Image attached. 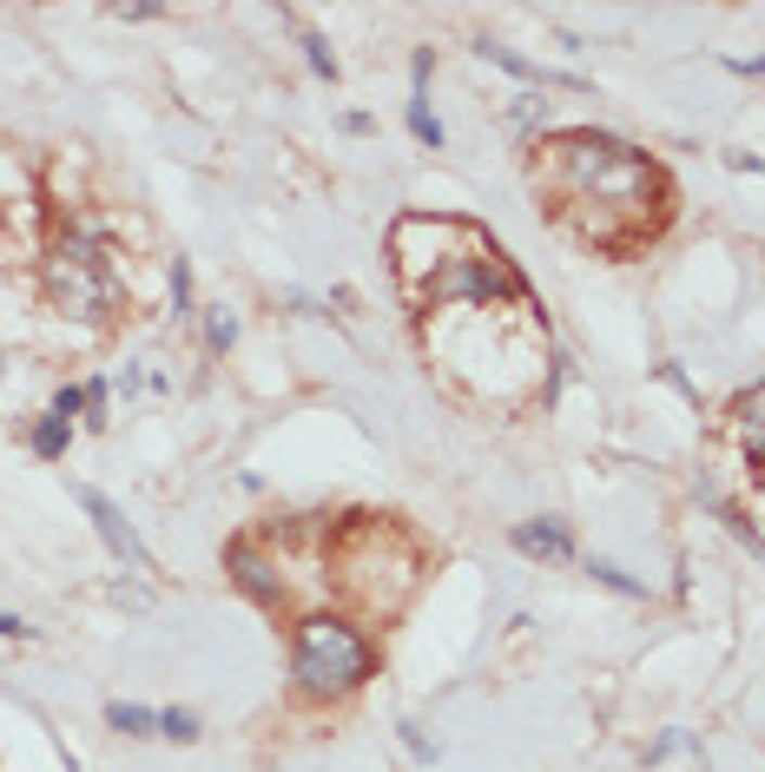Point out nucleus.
<instances>
[{
	"label": "nucleus",
	"instance_id": "nucleus-8",
	"mask_svg": "<svg viewBox=\"0 0 765 772\" xmlns=\"http://www.w3.org/2000/svg\"><path fill=\"white\" fill-rule=\"evenodd\" d=\"M515 548L522 555H541V561H568L574 555V535L554 522V515H541V522H522L515 529Z\"/></svg>",
	"mask_w": 765,
	"mask_h": 772
},
{
	"label": "nucleus",
	"instance_id": "nucleus-18",
	"mask_svg": "<svg viewBox=\"0 0 765 772\" xmlns=\"http://www.w3.org/2000/svg\"><path fill=\"white\" fill-rule=\"evenodd\" d=\"M113 600H126V608H145V587H126V581H113Z\"/></svg>",
	"mask_w": 765,
	"mask_h": 772
},
{
	"label": "nucleus",
	"instance_id": "nucleus-15",
	"mask_svg": "<svg viewBox=\"0 0 765 772\" xmlns=\"http://www.w3.org/2000/svg\"><path fill=\"white\" fill-rule=\"evenodd\" d=\"M205 343H212V351H231V343H238V317L231 311H212L205 317Z\"/></svg>",
	"mask_w": 765,
	"mask_h": 772
},
{
	"label": "nucleus",
	"instance_id": "nucleus-11",
	"mask_svg": "<svg viewBox=\"0 0 765 772\" xmlns=\"http://www.w3.org/2000/svg\"><path fill=\"white\" fill-rule=\"evenodd\" d=\"M199 733H205V726H199V713H192V707H165V713H158V739H173V746H192Z\"/></svg>",
	"mask_w": 765,
	"mask_h": 772
},
{
	"label": "nucleus",
	"instance_id": "nucleus-12",
	"mask_svg": "<svg viewBox=\"0 0 765 772\" xmlns=\"http://www.w3.org/2000/svg\"><path fill=\"white\" fill-rule=\"evenodd\" d=\"M409 132H416L422 145H436V152H443V119L422 106V100H409Z\"/></svg>",
	"mask_w": 765,
	"mask_h": 772
},
{
	"label": "nucleus",
	"instance_id": "nucleus-13",
	"mask_svg": "<svg viewBox=\"0 0 765 772\" xmlns=\"http://www.w3.org/2000/svg\"><path fill=\"white\" fill-rule=\"evenodd\" d=\"M587 574L601 581V587H614V594H647V581H634V574H621L614 561H587Z\"/></svg>",
	"mask_w": 765,
	"mask_h": 772
},
{
	"label": "nucleus",
	"instance_id": "nucleus-3",
	"mask_svg": "<svg viewBox=\"0 0 765 772\" xmlns=\"http://www.w3.org/2000/svg\"><path fill=\"white\" fill-rule=\"evenodd\" d=\"M47 298L79 317V324H100L119 311V265L113 251L93 238V231H60L53 251H47Z\"/></svg>",
	"mask_w": 765,
	"mask_h": 772
},
{
	"label": "nucleus",
	"instance_id": "nucleus-16",
	"mask_svg": "<svg viewBox=\"0 0 765 772\" xmlns=\"http://www.w3.org/2000/svg\"><path fill=\"white\" fill-rule=\"evenodd\" d=\"M173 317H192V265L173 257Z\"/></svg>",
	"mask_w": 765,
	"mask_h": 772
},
{
	"label": "nucleus",
	"instance_id": "nucleus-14",
	"mask_svg": "<svg viewBox=\"0 0 765 772\" xmlns=\"http://www.w3.org/2000/svg\"><path fill=\"white\" fill-rule=\"evenodd\" d=\"M304 60H310V73H317V79H336V53H330V40H323V34H304Z\"/></svg>",
	"mask_w": 765,
	"mask_h": 772
},
{
	"label": "nucleus",
	"instance_id": "nucleus-4",
	"mask_svg": "<svg viewBox=\"0 0 765 772\" xmlns=\"http://www.w3.org/2000/svg\"><path fill=\"white\" fill-rule=\"evenodd\" d=\"M79 508L93 515V529H100V542H106V548H113V555H119L126 568H145V574H152V555H145V542L132 535V522H126V515H119V508H113V502H106L100 489H79Z\"/></svg>",
	"mask_w": 765,
	"mask_h": 772
},
{
	"label": "nucleus",
	"instance_id": "nucleus-2",
	"mask_svg": "<svg viewBox=\"0 0 765 772\" xmlns=\"http://www.w3.org/2000/svg\"><path fill=\"white\" fill-rule=\"evenodd\" d=\"M370 673H377V647L350 621H336V615L297 621V641H291V680H297V694L336 700V694H357Z\"/></svg>",
	"mask_w": 765,
	"mask_h": 772
},
{
	"label": "nucleus",
	"instance_id": "nucleus-6",
	"mask_svg": "<svg viewBox=\"0 0 765 772\" xmlns=\"http://www.w3.org/2000/svg\"><path fill=\"white\" fill-rule=\"evenodd\" d=\"M732 436H739V450H745V463H752V476H765V377L732 403Z\"/></svg>",
	"mask_w": 765,
	"mask_h": 772
},
{
	"label": "nucleus",
	"instance_id": "nucleus-1",
	"mask_svg": "<svg viewBox=\"0 0 765 772\" xmlns=\"http://www.w3.org/2000/svg\"><path fill=\"white\" fill-rule=\"evenodd\" d=\"M535 152H541L535 159V192H548L554 212L574 225V238H587L594 251H634L640 238H653L666 225L673 186L627 139L554 132Z\"/></svg>",
	"mask_w": 765,
	"mask_h": 772
},
{
	"label": "nucleus",
	"instance_id": "nucleus-17",
	"mask_svg": "<svg viewBox=\"0 0 765 772\" xmlns=\"http://www.w3.org/2000/svg\"><path fill=\"white\" fill-rule=\"evenodd\" d=\"M403 746H409V759H422V765H430V759H436V752H443V746H436V739H430V733H422V726H416V720H403Z\"/></svg>",
	"mask_w": 765,
	"mask_h": 772
},
{
	"label": "nucleus",
	"instance_id": "nucleus-5",
	"mask_svg": "<svg viewBox=\"0 0 765 772\" xmlns=\"http://www.w3.org/2000/svg\"><path fill=\"white\" fill-rule=\"evenodd\" d=\"M225 574H231L251 600H258V608H284V574H278L258 548H251V542H231V548H225Z\"/></svg>",
	"mask_w": 765,
	"mask_h": 772
},
{
	"label": "nucleus",
	"instance_id": "nucleus-10",
	"mask_svg": "<svg viewBox=\"0 0 765 772\" xmlns=\"http://www.w3.org/2000/svg\"><path fill=\"white\" fill-rule=\"evenodd\" d=\"M106 726L126 733V739H152V733H158V713H152V707H132V700H113V707H106Z\"/></svg>",
	"mask_w": 765,
	"mask_h": 772
},
{
	"label": "nucleus",
	"instance_id": "nucleus-9",
	"mask_svg": "<svg viewBox=\"0 0 765 772\" xmlns=\"http://www.w3.org/2000/svg\"><path fill=\"white\" fill-rule=\"evenodd\" d=\"M66 443H73V422L47 409V416L34 422V456H40V463H60V456H66Z\"/></svg>",
	"mask_w": 765,
	"mask_h": 772
},
{
	"label": "nucleus",
	"instance_id": "nucleus-19",
	"mask_svg": "<svg viewBox=\"0 0 765 772\" xmlns=\"http://www.w3.org/2000/svg\"><path fill=\"white\" fill-rule=\"evenodd\" d=\"M0 634H14V641H27L34 628H27V621H14V615H0Z\"/></svg>",
	"mask_w": 765,
	"mask_h": 772
},
{
	"label": "nucleus",
	"instance_id": "nucleus-7",
	"mask_svg": "<svg viewBox=\"0 0 765 772\" xmlns=\"http://www.w3.org/2000/svg\"><path fill=\"white\" fill-rule=\"evenodd\" d=\"M475 53H482L488 66H501V73L528 79V86H587V79H574V73H548V66H535V60H522V53H508V47H495V40H475Z\"/></svg>",
	"mask_w": 765,
	"mask_h": 772
}]
</instances>
